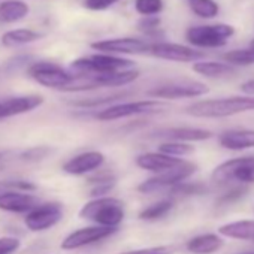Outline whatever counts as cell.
I'll use <instances>...</instances> for the list:
<instances>
[{
    "instance_id": "cell-1",
    "label": "cell",
    "mask_w": 254,
    "mask_h": 254,
    "mask_svg": "<svg viewBox=\"0 0 254 254\" xmlns=\"http://www.w3.org/2000/svg\"><path fill=\"white\" fill-rule=\"evenodd\" d=\"M254 111V96H232L224 99L200 100L190 105L186 112L199 118H223Z\"/></svg>"
},
{
    "instance_id": "cell-2",
    "label": "cell",
    "mask_w": 254,
    "mask_h": 254,
    "mask_svg": "<svg viewBox=\"0 0 254 254\" xmlns=\"http://www.w3.org/2000/svg\"><path fill=\"white\" fill-rule=\"evenodd\" d=\"M79 217L97 226L117 227L124 218V203L115 197H97L81 208Z\"/></svg>"
},
{
    "instance_id": "cell-3",
    "label": "cell",
    "mask_w": 254,
    "mask_h": 254,
    "mask_svg": "<svg viewBox=\"0 0 254 254\" xmlns=\"http://www.w3.org/2000/svg\"><path fill=\"white\" fill-rule=\"evenodd\" d=\"M70 67L75 70V73L102 75V73H114V72L133 69L135 62L111 54H94V56L76 59L75 62H72Z\"/></svg>"
},
{
    "instance_id": "cell-4",
    "label": "cell",
    "mask_w": 254,
    "mask_h": 254,
    "mask_svg": "<svg viewBox=\"0 0 254 254\" xmlns=\"http://www.w3.org/2000/svg\"><path fill=\"white\" fill-rule=\"evenodd\" d=\"M235 35V27L229 24H203L187 29L186 39L197 48H220Z\"/></svg>"
},
{
    "instance_id": "cell-5",
    "label": "cell",
    "mask_w": 254,
    "mask_h": 254,
    "mask_svg": "<svg viewBox=\"0 0 254 254\" xmlns=\"http://www.w3.org/2000/svg\"><path fill=\"white\" fill-rule=\"evenodd\" d=\"M211 177L217 184H227L230 181L251 184L254 183V157L247 156L227 160L217 166Z\"/></svg>"
},
{
    "instance_id": "cell-6",
    "label": "cell",
    "mask_w": 254,
    "mask_h": 254,
    "mask_svg": "<svg viewBox=\"0 0 254 254\" xmlns=\"http://www.w3.org/2000/svg\"><path fill=\"white\" fill-rule=\"evenodd\" d=\"M27 73L38 84L48 88L64 90L73 81V73H69L59 64L50 62H38L29 66Z\"/></svg>"
},
{
    "instance_id": "cell-7",
    "label": "cell",
    "mask_w": 254,
    "mask_h": 254,
    "mask_svg": "<svg viewBox=\"0 0 254 254\" xmlns=\"http://www.w3.org/2000/svg\"><path fill=\"white\" fill-rule=\"evenodd\" d=\"M196 169H197V166L194 163L184 162L178 168H174L171 171H166L157 177H153V178L141 183L138 186V191H141L144 194H151L156 191H162L165 189H174L175 186L184 183V180H187L190 175H193L196 172Z\"/></svg>"
},
{
    "instance_id": "cell-8",
    "label": "cell",
    "mask_w": 254,
    "mask_h": 254,
    "mask_svg": "<svg viewBox=\"0 0 254 254\" xmlns=\"http://www.w3.org/2000/svg\"><path fill=\"white\" fill-rule=\"evenodd\" d=\"M166 109V103L157 102V100H139V102H130V103H121L114 105L106 109H102L96 118L100 121H111L118 118H126L139 114H154Z\"/></svg>"
},
{
    "instance_id": "cell-9",
    "label": "cell",
    "mask_w": 254,
    "mask_h": 254,
    "mask_svg": "<svg viewBox=\"0 0 254 254\" xmlns=\"http://www.w3.org/2000/svg\"><path fill=\"white\" fill-rule=\"evenodd\" d=\"M63 217V206L57 202L41 203L24 217V224L32 232H44L56 226Z\"/></svg>"
},
{
    "instance_id": "cell-10",
    "label": "cell",
    "mask_w": 254,
    "mask_h": 254,
    "mask_svg": "<svg viewBox=\"0 0 254 254\" xmlns=\"http://www.w3.org/2000/svg\"><path fill=\"white\" fill-rule=\"evenodd\" d=\"M91 48L102 54H145L150 53L151 44L138 38H115L93 42Z\"/></svg>"
},
{
    "instance_id": "cell-11",
    "label": "cell",
    "mask_w": 254,
    "mask_h": 254,
    "mask_svg": "<svg viewBox=\"0 0 254 254\" xmlns=\"http://www.w3.org/2000/svg\"><path fill=\"white\" fill-rule=\"evenodd\" d=\"M209 88L197 81H181V82H171L160 87H156L148 91L151 97L160 99H184V97H197L206 94Z\"/></svg>"
},
{
    "instance_id": "cell-12",
    "label": "cell",
    "mask_w": 254,
    "mask_h": 254,
    "mask_svg": "<svg viewBox=\"0 0 254 254\" xmlns=\"http://www.w3.org/2000/svg\"><path fill=\"white\" fill-rule=\"evenodd\" d=\"M150 54L157 59L169 60V62H180V63H190L197 62L205 57V54L199 50L180 45V44H168V42H156L151 44Z\"/></svg>"
},
{
    "instance_id": "cell-13",
    "label": "cell",
    "mask_w": 254,
    "mask_h": 254,
    "mask_svg": "<svg viewBox=\"0 0 254 254\" xmlns=\"http://www.w3.org/2000/svg\"><path fill=\"white\" fill-rule=\"evenodd\" d=\"M118 229L117 227H103V226H90L82 227L75 232H72L69 236L64 238L62 242L63 250H76L90 244H94L97 241H102L111 235H114Z\"/></svg>"
},
{
    "instance_id": "cell-14",
    "label": "cell",
    "mask_w": 254,
    "mask_h": 254,
    "mask_svg": "<svg viewBox=\"0 0 254 254\" xmlns=\"http://www.w3.org/2000/svg\"><path fill=\"white\" fill-rule=\"evenodd\" d=\"M44 103V97L39 94H29V96H17L0 100V120L15 117L20 114L30 112L39 108Z\"/></svg>"
},
{
    "instance_id": "cell-15",
    "label": "cell",
    "mask_w": 254,
    "mask_h": 254,
    "mask_svg": "<svg viewBox=\"0 0 254 254\" xmlns=\"http://www.w3.org/2000/svg\"><path fill=\"white\" fill-rule=\"evenodd\" d=\"M41 205V200L26 191H6L5 194L0 196V209L15 212V214H29L32 209Z\"/></svg>"
},
{
    "instance_id": "cell-16",
    "label": "cell",
    "mask_w": 254,
    "mask_h": 254,
    "mask_svg": "<svg viewBox=\"0 0 254 254\" xmlns=\"http://www.w3.org/2000/svg\"><path fill=\"white\" fill-rule=\"evenodd\" d=\"M105 162V156L99 151H87L78 154L63 165V171L70 175H84L96 171Z\"/></svg>"
},
{
    "instance_id": "cell-17",
    "label": "cell",
    "mask_w": 254,
    "mask_h": 254,
    "mask_svg": "<svg viewBox=\"0 0 254 254\" xmlns=\"http://www.w3.org/2000/svg\"><path fill=\"white\" fill-rule=\"evenodd\" d=\"M184 163V160L172 156H166L162 153H147L141 154L136 159V165L141 169H147L151 172H166L174 168H178Z\"/></svg>"
},
{
    "instance_id": "cell-18",
    "label": "cell",
    "mask_w": 254,
    "mask_h": 254,
    "mask_svg": "<svg viewBox=\"0 0 254 254\" xmlns=\"http://www.w3.org/2000/svg\"><path fill=\"white\" fill-rule=\"evenodd\" d=\"M218 141L223 148L233 151L254 148V130H227L220 135Z\"/></svg>"
},
{
    "instance_id": "cell-19",
    "label": "cell",
    "mask_w": 254,
    "mask_h": 254,
    "mask_svg": "<svg viewBox=\"0 0 254 254\" xmlns=\"http://www.w3.org/2000/svg\"><path fill=\"white\" fill-rule=\"evenodd\" d=\"M224 241L214 233L196 236L187 242V250L193 254H212L223 247Z\"/></svg>"
},
{
    "instance_id": "cell-20",
    "label": "cell",
    "mask_w": 254,
    "mask_h": 254,
    "mask_svg": "<svg viewBox=\"0 0 254 254\" xmlns=\"http://www.w3.org/2000/svg\"><path fill=\"white\" fill-rule=\"evenodd\" d=\"M29 15V5L23 0H5L0 3V23H15Z\"/></svg>"
},
{
    "instance_id": "cell-21",
    "label": "cell",
    "mask_w": 254,
    "mask_h": 254,
    "mask_svg": "<svg viewBox=\"0 0 254 254\" xmlns=\"http://www.w3.org/2000/svg\"><path fill=\"white\" fill-rule=\"evenodd\" d=\"M218 233L233 239H244V241H254V220H244V221H233L224 224L218 229Z\"/></svg>"
},
{
    "instance_id": "cell-22",
    "label": "cell",
    "mask_w": 254,
    "mask_h": 254,
    "mask_svg": "<svg viewBox=\"0 0 254 254\" xmlns=\"http://www.w3.org/2000/svg\"><path fill=\"white\" fill-rule=\"evenodd\" d=\"M160 136L174 139L177 142H183V141H205L209 139L212 136V133L209 130L205 129H193V127H174V129H168L166 132H163Z\"/></svg>"
},
{
    "instance_id": "cell-23",
    "label": "cell",
    "mask_w": 254,
    "mask_h": 254,
    "mask_svg": "<svg viewBox=\"0 0 254 254\" xmlns=\"http://www.w3.org/2000/svg\"><path fill=\"white\" fill-rule=\"evenodd\" d=\"M42 38L44 35L41 32H36L32 29H15L2 35V39L0 41H2L3 47H18V45L36 42Z\"/></svg>"
},
{
    "instance_id": "cell-24",
    "label": "cell",
    "mask_w": 254,
    "mask_h": 254,
    "mask_svg": "<svg viewBox=\"0 0 254 254\" xmlns=\"http://www.w3.org/2000/svg\"><path fill=\"white\" fill-rule=\"evenodd\" d=\"M193 70L206 78H224L235 73V67L220 62H196Z\"/></svg>"
},
{
    "instance_id": "cell-25",
    "label": "cell",
    "mask_w": 254,
    "mask_h": 254,
    "mask_svg": "<svg viewBox=\"0 0 254 254\" xmlns=\"http://www.w3.org/2000/svg\"><path fill=\"white\" fill-rule=\"evenodd\" d=\"M223 60L230 66H250L254 64V39L248 47L241 50H232L223 56Z\"/></svg>"
},
{
    "instance_id": "cell-26",
    "label": "cell",
    "mask_w": 254,
    "mask_h": 254,
    "mask_svg": "<svg viewBox=\"0 0 254 254\" xmlns=\"http://www.w3.org/2000/svg\"><path fill=\"white\" fill-rule=\"evenodd\" d=\"M187 3L194 15L205 20L215 18L220 11L218 3L214 2V0H187Z\"/></svg>"
},
{
    "instance_id": "cell-27",
    "label": "cell",
    "mask_w": 254,
    "mask_h": 254,
    "mask_svg": "<svg viewBox=\"0 0 254 254\" xmlns=\"http://www.w3.org/2000/svg\"><path fill=\"white\" fill-rule=\"evenodd\" d=\"M88 181L93 184V187H91V190H90V194H91L94 199L103 197V196H105L106 193H109V191L115 187V184H117L115 177L111 175V174L97 175V177H94V178H90Z\"/></svg>"
},
{
    "instance_id": "cell-28",
    "label": "cell",
    "mask_w": 254,
    "mask_h": 254,
    "mask_svg": "<svg viewBox=\"0 0 254 254\" xmlns=\"http://www.w3.org/2000/svg\"><path fill=\"white\" fill-rule=\"evenodd\" d=\"M172 208H174L172 200H160V202H156V203L150 205L148 208L142 209L139 212V218L147 220V221H154V220H159V218L165 217Z\"/></svg>"
},
{
    "instance_id": "cell-29",
    "label": "cell",
    "mask_w": 254,
    "mask_h": 254,
    "mask_svg": "<svg viewBox=\"0 0 254 254\" xmlns=\"http://www.w3.org/2000/svg\"><path fill=\"white\" fill-rule=\"evenodd\" d=\"M130 93L129 91H123V93H115V94H111V96H103V97H94V99H84V100H76V102H72V105L78 106V108H99L102 105H108V103H112L118 99H123L126 96H129Z\"/></svg>"
},
{
    "instance_id": "cell-30",
    "label": "cell",
    "mask_w": 254,
    "mask_h": 254,
    "mask_svg": "<svg viewBox=\"0 0 254 254\" xmlns=\"http://www.w3.org/2000/svg\"><path fill=\"white\" fill-rule=\"evenodd\" d=\"M163 0H135V9L144 17H153L163 11Z\"/></svg>"
},
{
    "instance_id": "cell-31",
    "label": "cell",
    "mask_w": 254,
    "mask_h": 254,
    "mask_svg": "<svg viewBox=\"0 0 254 254\" xmlns=\"http://www.w3.org/2000/svg\"><path fill=\"white\" fill-rule=\"evenodd\" d=\"M208 189L206 186H203L202 183H181L178 186H175L174 189H171V194L172 196H194V194H203L206 193Z\"/></svg>"
},
{
    "instance_id": "cell-32",
    "label": "cell",
    "mask_w": 254,
    "mask_h": 254,
    "mask_svg": "<svg viewBox=\"0 0 254 254\" xmlns=\"http://www.w3.org/2000/svg\"><path fill=\"white\" fill-rule=\"evenodd\" d=\"M160 153L166 154V156H172V157H181L186 154L193 153V147L187 145L184 142H165L160 145Z\"/></svg>"
},
{
    "instance_id": "cell-33",
    "label": "cell",
    "mask_w": 254,
    "mask_h": 254,
    "mask_svg": "<svg viewBox=\"0 0 254 254\" xmlns=\"http://www.w3.org/2000/svg\"><path fill=\"white\" fill-rule=\"evenodd\" d=\"M51 153H53V148H50V147H35V148L24 151L21 154V159L26 162H41V160L47 159Z\"/></svg>"
},
{
    "instance_id": "cell-34",
    "label": "cell",
    "mask_w": 254,
    "mask_h": 254,
    "mask_svg": "<svg viewBox=\"0 0 254 254\" xmlns=\"http://www.w3.org/2000/svg\"><path fill=\"white\" fill-rule=\"evenodd\" d=\"M248 191V189L245 186H241V187H236V189H232L230 191H227L226 194H223L220 199H218V206H223V205H230L236 200H239L242 196H245V193Z\"/></svg>"
},
{
    "instance_id": "cell-35",
    "label": "cell",
    "mask_w": 254,
    "mask_h": 254,
    "mask_svg": "<svg viewBox=\"0 0 254 254\" xmlns=\"http://www.w3.org/2000/svg\"><path fill=\"white\" fill-rule=\"evenodd\" d=\"M118 2L120 0H82V5L88 11H106Z\"/></svg>"
},
{
    "instance_id": "cell-36",
    "label": "cell",
    "mask_w": 254,
    "mask_h": 254,
    "mask_svg": "<svg viewBox=\"0 0 254 254\" xmlns=\"http://www.w3.org/2000/svg\"><path fill=\"white\" fill-rule=\"evenodd\" d=\"M20 248V241L17 238L5 236L0 238V254H12Z\"/></svg>"
},
{
    "instance_id": "cell-37",
    "label": "cell",
    "mask_w": 254,
    "mask_h": 254,
    "mask_svg": "<svg viewBox=\"0 0 254 254\" xmlns=\"http://www.w3.org/2000/svg\"><path fill=\"white\" fill-rule=\"evenodd\" d=\"M121 254H172L171 247H150V248H141V250H132V251H124Z\"/></svg>"
},
{
    "instance_id": "cell-38",
    "label": "cell",
    "mask_w": 254,
    "mask_h": 254,
    "mask_svg": "<svg viewBox=\"0 0 254 254\" xmlns=\"http://www.w3.org/2000/svg\"><path fill=\"white\" fill-rule=\"evenodd\" d=\"M159 27H160V20H159V18H153V17L144 18V20H141L139 24H138V29H139L141 32H144V33H148V35L157 32Z\"/></svg>"
},
{
    "instance_id": "cell-39",
    "label": "cell",
    "mask_w": 254,
    "mask_h": 254,
    "mask_svg": "<svg viewBox=\"0 0 254 254\" xmlns=\"http://www.w3.org/2000/svg\"><path fill=\"white\" fill-rule=\"evenodd\" d=\"M241 91L245 93L247 96H254V79H250L241 85Z\"/></svg>"
},
{
    "instance_id": "cell-40",
    "label": "cell",
    "mask_w": 254,
    "mask_h": 254,
    "mask_svg": "<svg viewBox=\"0 0 254 254\" xmlns=\"http://www.w3.org/2000/svg\"><path fill=\"white\" fill-rule=\"evenodd\" d=\"M5 154H2V153H0V171H2L3 169V166H5Z\"/></svg>"
},
{
    "instance_id": "cell-41",
    "label": "cell",
    "mask_w": 254,
    "mask_h": 254,
    "mask_svg": "<svg viewBox=\"0 0 254 254\" xmlns=\"http://www.w3.org/2000/svg\"><path fill=\"white\" fill-rule=\"evenodd\" d=\"M250 254H254V253H250Z\"/></svg>"
}]
</instances>
